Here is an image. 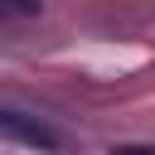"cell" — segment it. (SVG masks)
<instances>
[{
  "label": "cell",
  "instance_id": "3",
  "mask_svg": "<svg viewBox=\"0 0 155 155\" xmlns=\"http://www.w3.org/2000/svg\"><path fill=\"white\" fill-rule=\"evenodd\" d=\"M0 15H34V5H0Z\"/></svg>",
  "mask_w": 155,
  "mask_h": 155
},
{
  "label": "cell",
  "instance_id": "1",
  "mask_svg": "<svg viewBox=\"0 0 155 155\" xmlns=\"http://www.w3.org/2000/svg\"><path fill=\"white\" fill-rule=\"evenodd\" d=\"M0 140H19L29 150H58V131L48 121H39L29 111H10V107H0Z\"/></svg>",
  "mask_w": 155,
  "mask_h": 155
},
{
  "label": "cell",
  "instance_id": "2",
  "mask_svg": "<svg viewBox=\"0 0 155 155\" xmlns=\"http://www.w3.org/2000/svg\"><path fill=\"white\" fill-rule=\"evenodd\" d=\"M116 155H155L150 145H116Z\"/></svg>",
  "mask_w": 155,
  "mask_h": 155
}]
</instances>
